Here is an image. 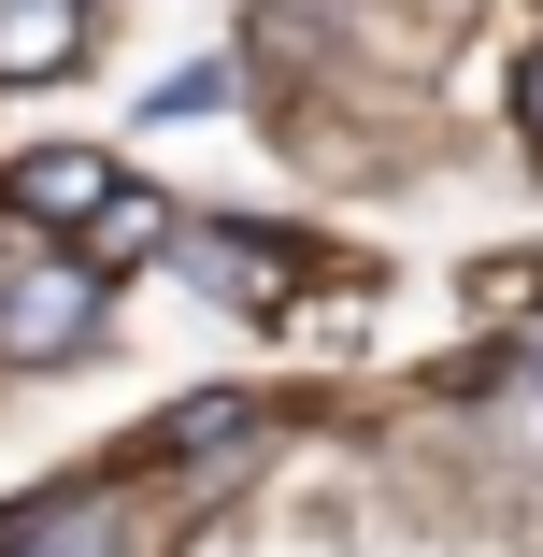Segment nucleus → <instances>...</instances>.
<instances>
[{"instance_id":"obj_1","label":"nucleus","mask_w":543,"mask_h":557,"mask_svg":"<svg viewBox=\"0 0 543 557\" xmlns=\"http://www.w3.org/2000/svg\"><path fill=\"white\" fill-rule=\"evenodd\" d=\"M86 344H100V272L86 258H44V272L0 286V372H72Z\"/></svg>"},{"instance_id":"obj_5","label":"nucleus","mask_w":543,"mask_h":557,"mask_svg":"<svg viewBox=\"0 0 543 557\" xmlns=\"http://www.w3.org/2000/svg\"><path fill=\"white\" fill-rule=\"evenodd\" d=\"M0 557H115V500H44L0 529Z\"/></svg>"},{"instance_id":"obj_9","label":"nucleus","mask_w":543,"mask_h":557,"mask_svg":"<svg viewBox=\"0 0 543 557\" xmlns=\"http://www.w3.org/2000/svg\"><path fill=\"white\" fill-rule=\"evenodd\" d=\"M286 15H330V0H286Z\"/></svg>"},{"instance_id":"obj_4","label":"nucleus","mask_w":543,"mask_h":557,"mask_svg":"<svg viewBox=\"0 0 543 557\" xmlns=\"http://www.w3.org/2000/svg\"><path fill=\"white\" fill-rule=\"evenodd\" d=\"M158 244H172V200H158V186H115V200L72 230V258H86V272H129V258H158Z\"/></svg>"},{"instance_id":"obj_8","label":"nucleus","mask_w":543,"mask_h":557,"mask_svg":"<svg viewBox=\"0 0 543 557\" xmlns=\"http://www.w3.org/2000/svg\"><path fill=\"white\" fill-rule=\"evenodd\" d=\"M515 115H529V158H543V58H529V86H515Z\"/></svg>"},{"instance_id":"obj_2","label":"nucleus","mask_w":543,"mask_h":557,"mask_svg":"<svg viewBox=\"0 0 543 557\" xmlns=\"http://www.w3.org/2000/svg\"><path fill=\"white\" fill-rule=\"evenodd\" d=\"M115 186H129V172L100 158V144H44V158H15V186H0V200H29V230H86Z\"/></svg>"},{"instance_id":"obj_3","label":"nucleus","mask_w":543,"mask_h":557,"mask_svg":"<svg viewBox=\"0 0 543 557\" xmlns=\"http://www.w3.org/2000/svg\"><path fill=\"white\" fill-rule=\"evenodd\" d=\"M86 58V0H0V86H58Z\"/></svg>"},{"instance_id":"obj_7","label":"nucleus","mask_w":543,"mask_h":557,"mask_svg":"<svg viewBox=\"0 0 543 557\" xmlns=\"http://www.w3.org/2000/svg\"><path fill=\"white\" fill-rule=\"evenodd\" d=\"M472 300H501V314H515V300H543V258H486V272H472Z\"/></svg>"},{"instance_id":"obj_6","label":"nucleus","mask_w":543,"mask_h":557,"mask_svg":"<svg viewBox=\"0 0 543 557\" xmlns=\"http://www.w3.org/2000/svg\"><path fill=\"white\" fill-rule=\"evenodd\" d=\"M230 429H244V400H172L158 443H172V458H200V443H230Z\"/></svg>"}]
</instances>
